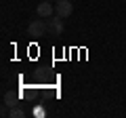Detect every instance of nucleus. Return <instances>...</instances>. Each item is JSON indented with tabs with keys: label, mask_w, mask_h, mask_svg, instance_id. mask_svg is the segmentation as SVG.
<instances>
[{
	"label": "nucleus",
	"mask_w": 126,
	"mask_h": 118,
	"mask_svg": "<svg viewBox=\"0 0 126 118\" xmlns=\"http://www.w3.org/2000/svg\"><path fill=\"white\" fill-rule=\"evenodd\" d=\"M46 30H48L50 36H61L63 34V17H59V15H50L48 19H46Z\"/></svg>",
	"instance_id": "1"
},
{
	"label": "nucleus",
	"mask_w": 126,
	"mask_h": 118,
	"mask_svg": "<svg viewBox=\"0 0 126 118\" xmlns=\"http://www.w3.org/2000/svg\"><path fill=\"white\" fill-rule=\"evenodd\" d=\"M27 32H30V36L34 38H40L44 36L48 30H46V21H42V19H36V21H32L30 25H27Z\"/></svg>",
	"instance_id": "2"
},
{
	"label": "nucleus",
	"mask_w": 126,
	"mask_h": 118,
	"mask_svg": "<svg viewBox=\"0 0 126 118\" xmlns=\"http://www.w3.org/2000/svg\"><path fill=\"white\" fill-rule=\"evenodd\" d=\"M72 13H74V4L69 0H59L57 4H55V15H59V17L67 19Z\"/></svg>",
	"instance_id": "3"
},
{
	"label": "nucleus",
	"mask_w": 126,
	"mask_h": 118,
	"mask_svg": "<svg viewBox=\"0 0 126 118\" xmlns=\"http://www.w3.org/2000/svg\"><path fill=\"white\" fill-rule=\"evenodd\" d=\"M36 13H38V17H42V19H48L50 15L55 13V6L50 4V2H40V4H38V9H36Z\"/></svg>",
	"instance_id": "4"
},
{
	"label": "nucleus",
	"mask_w": 126,
	"mask_h": 118,
	"mask_svg": "<svg viewBox=\"0 0 126 118\" xmlns=\"http://www.w3.org/2000/svg\"><path fill=\"white\" fill-rule=\"evenodd\" d=\"M17 101H19V95H17V93H13V91H6V93H4V105L13 108V105H17Z\"/></svg>",
	"instance_id": "5"
},
{
	"label": "nucleus",
	"mask_w": 126,
	"mask_h": 118,
	"mask_svg": "<svg viewBox=\"0 0 126 118\" xmlns=\"http://www.w3.org/2000/svg\"><path fill=\"white\" fill-rule=\"evenodd\" d=\"M9 116L11 118H25V110L17 103V105H13V108L9 110Z\"/></svg>",
	"instance_id": "6"
},
{
	"label": "nucleus",
	"mask_w": 126,
	"mask_h": 118,
	"mask_svg": "<svg viewBox=\"0 0 126 118\" xmlns=\"http://www.w3.org/2000/svg\"><path fill=\"white\" fill-rule=\"evenodd\" d=\"M53 2H59V0H53Z\"/></svg>",
	"instance_id": "7"
}]
</instances>
